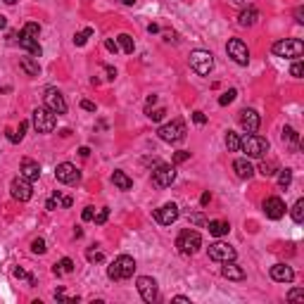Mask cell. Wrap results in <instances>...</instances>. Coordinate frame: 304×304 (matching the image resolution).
Returning a JSON list of instances; mask_svg holds the SVG:
<instances>
[{
    "mask_svg": "<svg viewBox=\"0 0 304 304\" xmlns=\"http://www.w3.org/2000/svg\"><path fill=\"white\" fill-rule=\"evenodd\" d=\"M264 214H266L268 219L285 217V202H283L281 197H266V202H264Z\"/></svg>",
    "mask_w": 304,
    "mask_h": 304,
    "instance_id": "e0dca14e",
    "label": "cell"
},
{
    "mask_svg": "<svg viewBox=\"0 0 304 304\" xmlns=\"http://www.w3.org/2000/svg\"><path fill=\"white\" fill-rule=\"evenodd\" d=\"M17 0H5V5H15Z\"/></svg>",
    "mask_w": 304,
    "mask_h": 304,
    "instance_id": "03108f58",
    "label": "cell"
},
{
    "mask_svg": "<svg viewBox=\"0 0 304 304\" xmlns=\"http://www.w3.org/2000/svg\"><path fill=\"white\" fill-rule=\"evenodd\" d=\"M235 5H240V8H245V5H250V0H233Z\"/></svg>",
    "mask_w": 304,
    "mask_h": 304,
    "instance_id": "94428289",
    "label": "cell"
},
{
    "mask_svg": "<svg viewBox=\"0 0 304 304\" xmlns=\"http://www.w3.org/2000/svg\"><path fill=\"white\" fill-rule=\"evenodd\" d=\"M164 41H169V43H171V41H176V34H171V31H164Z\"/></svg>",
    "mask_w": 304,
    "mask_h": 304,
    "instance_id": "11a10c76",
    "label": "cell"
},
{
    "mask_svg": "<svg viewBox=\"0 0 304 304\" xmlns=\"http://www.w3.org/2000/svg\"><path fill=\"white\" fill-rule=\"evenodd\" d=\"M107 217H109V209H107V207H102V209H98V214L93 217V221H95L98 226H102L105 221H107Z\"/></svg>",
    "mask_w": 304,
    "mask_h": 304,
    "instance_id": "60d3db41",
    "label": "cell"
},
{
    "mask_svg": "<svg viewBox=\"0 0 304 304\" xmlns=\"http://www.w3.org/2000/svg\"><path fill=\"white\" fill-rule=\"evenodd\" d=\"M226 52H228V57L240 67H247L250 65V50H247V45L240 41V38H231L228 43H226Z\"/></svg>",
    "mask_w": 304,
    "mask_h": 304,
    "instance_id": "ba28073f",
    "label": "cell"
},
{
    "mask_svg": "<svg viewBox=\"0 0 304 304\" xmlns=\"http://www.w3.org/2000/svg\"><path fill=\"white\" fill-rule=\"evenodd\" d=\"M157 136H160L164 143H181L183 138H186V124H183L181 119H174L171 124L160 126Z\"/></svg>",
    "mask_w": 304,
    "mask_h": 304,
    "instance_id": "52a82bcc",
    "label": "cell"
},
{
    "mask_svg": "<svg viewBox=\"0 0 304 304\" xmlns=\"http://www.w3.org/2000/svg\"><path fill=\"white\" fill-rule=\"evenodd\" d=\"M43 100H45V107L50 109V112H55V114H65V112H67L65 98H62V93L55 90V88H45Z\"/></svg>",
    "mask_w": 304,
    "mask_h": 304,
    "instance_id": "4fadbf2b",
    "label": "cell"
},
{
    "mask_svg": "<svg viewBox=\"0 0 304 304\" xmlns=\"http://www.w3.org/2000/svg\"><path fill=\"white\" fill-rule=\"evenodd\" d=\"M31 121H34L36 133H50L55 129V124H57V114L50 112L48 107H36L34 114H31Z\"/></svg>",
    "mask_w": 304,
    "mask_h": 304,
    "instance_id": "277c9868",
    "label": "cell"
},
{
    "mask_svg": "<svg viewBox=\"0 0 304 304\" xmlns=\"http://www.w3.org/2000/svg\"><path fill=\"white\" fill-rule=\"evenodd\" d=\"M52 271H55L57 276L72 273V271H74V261L69 259V257H65V259H59V264H55V266H52Z\"/></svg>",
    "mask_w": 304,
    "mask_h": 304,
    "instance_id": "f1b7e54d",
    "label": "cell"
},
{
    "mask_svg": "<svg viewBox=\"0 0 304 304\" xmlns=\"http://www.w3.org/2000/svg\"><path fill=\"white\" fill-rule=\"evenodd\" d=\"M93 36V29L88 26V29L79 31V34H74V45H86V41Z\"/></svg>",
    "mask_w": 304,
    "mask_h": 304,
    "instance_id": "d6a6232c",
    "label": "cell"
},
{
    "mask_svg": "<svg viewBox=\"0 0 304 304\" xmlns=\"http://www.w3.org/2000/svg\"><path fill=\"white\" fill-rule=\"evenodd\" d=\"M19 67H22L24 72L29 74V76H38V74H41V67H38V59L36 57H22L19 59Z\"/></svg>",
    "mask_w": 304,
    "mask_h": 304,
    "instance_id": "d4e9b609",
    "label": "cell"
},
{
    "mask_svg": "<svg viewBox=\"0 0 304 304\" xmlns=\"http://www.w3.org/2000/svg\"><path fill=\"white\" fill-rule=\"evenodd\" d=\"M45 250H48V247H45L43 238H36L34 242H31V252H34V254H45Z\"/></svg>",
    "mask_w": 304,
    "mask_h": 304,
    "instance_id": "74e56055",
    "label": "cell"
},
{
    "mask_svg": "<svg viewBox=\"0 0 304 304\" xmlns=\"http://www.w3.org/2000/svg\"><path fill=\"white\" fill-rule=\"evenodd\" d=\"M38 34H41V24L36 22H29V24H24V29L19 36H29V38H38Z\"/></svg>",
    "mask_w": 304,
    "mask_h": 304,
    "instance_id": "1f68e13d",
    "label": "cell"
},
{
    "mask_svg": "<svg viewBox=\"0 0 304 304\" xmlns=\"http://www.w3.org/2000/svg\"><path fill=\"white\" fill-rule=\"evenodd\" d=\"M86 259L88 261H102V259H105V254H102V250H98V247H88V250H86Z\"/></svg>",
    "mask_w": 304,
    "mask_h": 304,
    "instance_id": "d590c367",
    "label": "cell"
},
{
    "mask_svg": "<svg viewBox=\"0 0 304 304\" xmlns=\"http://www.w3.org/2000/svg\"><path fill=\"white\" fill-rule=\"evenodd\" d=\"M81 107L86 109V112H95V102H90V100H81Z\"/></svg>",
    "mask_w": 304,
    "mask_h": 304,
    "instance_id": "816d5d0a",
    "label": "cell"
},
{
    "mask_svg": "<svg viewBox=\"0 0 304 304\" xmlns=\"http://www.w3.org/2000/svg\"><path fill=\"white\" fill-rule=\"evenodd\" d=\"M271 278L276 283H292L295 281V271L288 266V264H273L271 266Z\"/></svg>",
    "mask_w": 304,
    "mask_h": 304,
    "instance_id": "d6986e66",
    "label": "cell"
},
{
    "mask_svg": "<svg viewBox=\"0 0 304 304\" xmlns=\"http://www.w3.org/2000/svg\"><path fill=\"white\" fill-rule=\"evenodd\" d=\"M259 174L261 176H273L276 174V162H264L259 167Z\"/></svg>",
    "mask_w": 304,
    "mask_h": 304,
    "instance_id": "f35d334b",
    "label": "cell"
},
{
    "mask_svg": "<svg viewBox=\"0 0 304 304\" xmlns=\"http://www.w3.org/2000/svg\"><path fill=\"white\" fill-rule=\"evenodd\" d=\"M190 157V152H186V150H178L174 155V164H181V162H186Z\"/></svg>",
    "mask_w": 304,
    "mask_h": 304,
    "instance_id": "f6af8a7d",
    "label": "cell"
},
{
    "mask_svg": "<svg viewBox=\"0 0 304 304\" xmlns=\"http://www.w3.org/2000/svg\"><path fill=\"white\" fill-rule=\"evenodd\" d=\"M290 183H292V171H290V169H281V174H278V186H281V188H288Z\"/></svg>",
    "mask_w": 304,
    "mask_h": 304,
    "instance_id": "e575fe53",
    "label": "cell"
},
{
    "mask_svg": "<svg viewBox=\"0 0 304 304\" xmlns=\"http://www.w3.org/2000/svg\"><path fill=\"white\" fill-rule=\"evenodd\" d=\"M112 183H114L119 190H131L133 188V181H131L124 171H114V174H112Z\"/></svg>",
    "mask_w": 304,
    "mask_h": 304,
    "instance_id": "484cf974",
    "label": "cell"
},
{
    "mask_svg": "<svg viewBox=\"0 0 304 304\" xmlns=\"http://www.w3.org/2000/svg\"><path fill=\"white\" fill-rule=\"evenodd\" d=\"M147 31H150V34H157V31H160V26H157V24H150V26H147Z\"/></svg>",
    "mask_w": 304,
    "mask_h": 304,
    "instance_id": "91938a15",
    "label": "cell"
},
{
    "mask_svg": "<svg viewBox=\"0 0 304 304\" xmlns=\"http://www.w3.org/2000/svg\"><path fill=\"white\" fill-rule=\"evenodd\" d=\"M19 171H22L24 178H29V181H38L41 178V164L34 160H22V167H19Z\"/></svg>",
    "mask_w": 304,
    "mask_h": 304,
    "instance_id": "ffe728a7",
    "label": "cell"
},
{
    "mask_svg": "<svg viewBox=\"0 0 304 304\" xmlns=\"http://www.w3.org/2000/svg\"><path fill=\"white\" fill-rule=\"evenodd\" d=\"M209 259L219 261V264H224V261H233V259H235V250H233L228 242H224V240H217L214 245H209Z\"/></svg>",
    "mask_w": 304,
    "mask_h": 304,
    "instance_id": "8fae6325",
    "label": "cell"
},
{
    "mask_svg": "<svg viewBox=\"0 0 304 304\" xmlns=\"http://www.w3.org/2000/svg\"><path fill=\"white\" fill-rule=\"evenodd\" d=\"M81 157H88V155H90V150H88V147H81Z\"/></svg>",
    "mask_w": 304,
    "mask_h": 304,
    "instance_id": "be15d7a7",
    "label": "cell"
},
{
    "mask_svg": "<svg viewBox=\"0 0 304 304\" xmlns=\"http://www.w3.org/2000/svg\"><path fill=\"white\" fill-rule=\"evenodd\" d=\"M62 207H72V197H62Z\"/></svg>",
    "mask_w": 304,
    "mask_h": 304,
    "instance_id": "680465c9",
    "label": "cell"
},
{
    "mask_svg": "<svg viewBox=\"0 0 304 304\" xmlns=\"http://www.w3.org/2000/svg\"><path fill=\"white\" fill-rule=\"evenodd\" d=\"M295 19H297V24H304V8L295 10Z\"/></svg>",
    "mask_w": 304,
    "mask_h": 304,
    "instance_id": "f5cc1de1",
    "label": "cell"
},
{
    "mask_svg": "<svg viewBox=\"0 0 304 304\" xmlns=\"http://www.w3.org/2000/svg\"><path fill=\"white\" fill-rule=\"evenodd\" d=\"M57 207H62V197H59V193L55 190L50 197H48V202H45V209H50V211H55Z\"/></svg>",
    "mask_w": 304,
    "mask_h": 304,
    "instance_id": "836d02e7",
    "label": "cell"
},
{
    "mask_svg": "<svg viewBox=\"0 0 304 304\" xmlns=\"http://www.w3.org/2000/svg\"><path fill=\"white\" fill-rule=\"evenodd\" d=\"M12 273H15V278H19V281H29L31 285L36 283V278H34V276H29V273H26V271H24V268H15Z\"/></svg>",
    "mask_w": 304,
    "mask_h": 304,
    "instance_id": "7bdbcfd3",
    "label": "cell"
},
{
    "mask_svg": "<svg viewBox=\"0 0 304 304\" xmlns=\"http://www.w3.org/2000/svg\"><path fill=\"white\" fill-rule=\"evenodd\" d=\"M178 214H181V211H178V207H176L174 202H167V204H162L160 209H155V219H157L162 226H171L176 219H178Z\"/></svg>",
    "mask_w": 304,
    "mask_h": 304,
    "instance_id": "9a60e30c",
    "label": "cell"
},
{
    "mask_svg": "<svg viewBox=\"0 0 304 304\" xmlns=\"http://www.w3.org/2000/svg\"><path fill=\"white\" fill-rule=\"evenodd\" d=\"M105 48H107L109 52H114V55L119 52V45H116V41H105Z\"/></svg>",
    "mask_w": 304,
    "mask_h": 304,
    "instance_id": "681fc988",
    "label": "cell"
},
{
    "mask_svg": "<svg viewBox=\"0 0 304 304\" xmlns=\"http://www.w3.org/2000/svg\"><path fill=\"white\" fill-rule=\"evenodd\" d=\"M105 74H107V79H109V81H114V79H116V69H114V67H109V65H107V67H105Z\"/></svg>",
    "mask_w": 304,
    "mask_h": 304,
    "instance_id": "f907efd6",
    "label": "cell"
},
{
    "mask_svg": "<svg viewBox=\"0 0 304 304\" xmlns=\"http://www.w3.org/2000/svg\"><path fill=\"white\" fill-rule=\"evenodd\" d=\"M136 288L145 302H155L157 299V281L150 278V276H140L136 281Z\"/></svg>",
    "mask_w": 304,
    "mask_h": 304,
    "instance_id": "5bb4252c",
    "label": "cell"
},
{
    "mask_svg": "<svg viewBox=\"0 0 304 304\" xmlns=\"http://www.w3.org/2000/svg\"><path fill=\"white\" fill-rule=\"evenodd\" d=\"M26 129H29V124H26V121H22V124H19V131H17V143H19V140H22V138H24V133H26Z\"/></svg>",
    "mask_w": 304,
    "mask_h": 304,
    "instance_id": "7dc6e473",
    "label": "cell"
},
{
    "mask_svg": "<svg viewBox=\"0 0 304 304\" xmlns=\"http://www.w3.org/2000/svg\"><path fill=\"white\" fill-rule=\"evenodd\" d=\"M174 302H183V304H190V299H188V297H183V295H176V297H174Z\"/></svg>",
    "mask_w": 304,
    "mask_h": 304,
    "instance_id": "9f6ffc18",
    "label": "cell"
},
{
    "mask_svg": "<svg viewBox=\"0 0 304 304\" xmlns=\"http://www.w3.org/2000/svg\"><path fill=\"white\" fill-rule=\"evenodd\" d=\"M5 26H8V19H5L3 15H0V29H5Z\"/></svg>",
    "mask_w": 304,
    "mask_h": 304,
    "instance_id": "6125c7cd",
    "label": "cell"
},
{
    "mask_svg": "<svg viewBox=\"0 0 304 304\" xmlns=\"http://www.w3.org/2000/svg\"><path fill=\"white\" fill-rule=\"evenodd\" d=\"M190 69L200 76H207L214 69V55L209 50H193L190 52Z\"/></svg>",
    "mask_w": 304,
    "mask_h": 304,
    "instance_id": "5b68a950",
    "label": "cell"
},
{
    "mask_svg": "<svg viewBox=\"0 0 304 304\" xmlns=\"http://www.w3.org/2000/svg\"><path fill=\"white\" fill-rule=\"evenodd\" d=\"M164 114H167V109H164V107H157V109H150V112H147V116H150L152 121H162Z\"/></svg>",
    "mask_w": 304,
    "mask_h": 304,
    "instance_id": "b9f144b4",
    "label": "cell"
},
{
    "mask_svg": "<svg viewBox=\"0 0 304 304\" xmlns=\"http://www.w3.org/2000/svg\"><path fill=\"white\" fill-rule=\"evenodd\" d=\"M119 3H121V5H133L136 0H119Z\"/></svg>",
    "mask_w": 304,
    "mask_h": 304,
    "instance_id": "e7e4bbea",
    "label": "cell"
},
{
    "mask_svg": "<svg viewBox=\"0 0 304 304\" xmlns=\"http://www.w3.org/2000/svg\"><path fill=\"white\" fill-rule=\"evenodd\" d=\"M209 200H211L209 193H202V197H200V202H202V204H209Z\"/></svg>",
    "mask_w": 304,
    "mask_h": 304,
    "instance_id": "6f0895ef",
    "label": "cell"
},
{
    "mask_svg": "<svg viewBox=\"0 0 304 304\" xmlns=\"http://www.w3.org/2000/svg\"><path fill=\"white\" fill-rule=\"evenodd\" d=\"M240 126L247 131V133H257V129H259V124H261V116L254 112V109H242L240 112Z\"/></svg>",
    "mask_w": 304,
    "mask_h": 304,
    "instance_id": "2e32d148",
    "label": "cell"
},
{
    "mask_svg": "<svg viewBox=\"0 0 304 304\" xmlns=\"http://www.w3.org/2000/svg\"><path fill=\"white\" fill-rule=\"evenodd\" d=\"M257 19H259V12H257L254 8H247V10H242V12H240L238 24H240V26H254V24H257Z\"/></svg>",
    "mask_w": 304,
    "mask_h": 304,
    "instance_id": "603a6c76",
    "label": "cell"
},
{
    "mask_svg": "<svg viewBox=\"0 0 304 304\" xmlns=\"http://www.w3.org/2000/svg\"><path fill=\"white\" fill-rule=\"evenodd\" d=\"M235 95H238V90H235V88H231V90H226V93L221 95V98H219V105H221V107H226V105H231V102L235 100Z\"/></svg>",
    "mask_w": 304,
    "mask_h": 304,
    "instance_id": "8d00e7d4",
    "label": "cell"
},
{
    "mask_svg": "<svg viewBox=\"0 0 304 304\" xmlns=\"http://www.w3.org/2000/svg\"><path fill=\"white\" fill-rule=\"evenodd\" d=\"M116 45H119L126 55H131V52L136 50V43H133V38H131L129 34H119V36H116Z\"/></svg>",
    "mask_w": 304,
    "mask_h": 304,
    "instance_id": "4316f807",
    "label": "cell"
},
{
    "mask_svg": "<svg viewBox=\"0 0 304 304\" xmlns=\"http://www.w3.org/2000/svg\"><path fill=\"white\" fill-rule=\"evenodd\" d=\"M176 247H178L183 254H195L197 250L202 247V238H200V233H197V231L186 228V231L178 233V238H176Z\"/></svg>",
    "mask_w": 304,
    "mask_h": 304,
    "instance_id": "8992f818",
    "label": "cell"
},
{
    "mask_svg": "<svg viewBox=\"0 0 304 304\" xmlns=\"http://www.w3.org/2000/svg\"><path fill=\"white\" fill-rule=\"evenodd\" d=\"M290 302H297V299H304V290L295 288V290H290V295H288Z\"/></svg>",
    "mask_w": 304,
    "mask_h": 304,
    "instance_id": "ee69618b",
    "label": "cell"
},
{
    "mask_svg": "<svg viewBox=\"0 0 304 304\" xmlns=\"http://www.w3.org/2000/svg\"><path fill=\"white\" fill-rule=\"evenodd\" d=\"M19 45H22L24 50L29 52L31 57H41L43 55V48L38 45V38H29V36H19Z\"/></svg>",
    "mask_w": 304,
    "mask_h": 304,
    "instance_id": "44dd1931",
    "label": "cell"
},
{
    "mask_svg": "<svg viewBox=\"0 0 304 304\" xmlns=\"http://www.w3.org/2000/svg\"><path fill=\"white\" fill-rule=\"evenodd\" d=\"M10 193H12V197H15V200H19V202H29L31 195H34L31 181H29V178H24V176L19 174L17 178H12V183H10Z\"/></svg>",
    "mask_w": 304,
    "mask_h": 304,
    "instance_id": "30bf717a",
    "label": "cell"
},
{
    "mask_svg": "<svg viewBox=\"0 0 304 304\" xmlns=\"http://www.w3.org/2000/svg\"><path fill=\"white\" fill-rule=\"evenodd\" d=\"M221 276H224L226 281H245V268L238 266L235 259L233 261H224V266H221Z\"/></svg>",
    "mask_w": 304,
    "mask_h": 304,
    "instance_id": "ac0fdd59",
    "label": "cell"
},
{
    "mask_svg": "<svg viewBox=\"0 0 304 304\" xmlns=\"http://www.w3.org/2000/svg\"><path fill=\"white\" fill-rule=\"evenodd\" d=\"M290 74L295 76V79H302V74H304V65H302V57L295 59V65H292V69H290Z\"/></svg>",
    "mask_w": 304,
    "mask_h": 304,
    "instance_id": "ab89813d",
    "label": "cell"
},
{
    "mask_svg": "<svg viewBox=\"0 0 304 304\" xmlns=\"http://www.w3.org/2000/svg\"><path fill=\"white\" fill-rule=\"evenodd\" d=\"M193 121L200 124V126H202V124H207V116H204V112H193Z\"/></svg>",
    "mask_w": 304,
    "mask_h": 304,
    "instance_id": "bcb514c9",
    "label": "cell"
},
{
    "mask_svg": "<svg viewBox=\"0 0 304 304\" xmlns=\"http://www.w3.org/2000/svg\"><path fill=\"white\" fill-rule=\"evenodd\" d=\"M233 171H235L240 178H252V176H254V167L250 164V160H245V157L233 162Z\"/></svg>",
    "mask_w": 304,
    "mask_h": 304,
    "instance_id": "7402d4cb",
    "label": "cell"
},
{
    "mask_svg": "<svg viewBox=\"0 0 304 304\" xmlns=\"http://www.w3.org/2000/svg\"><path fill=\"white\" fill-rule=\"evenodd\" d=\"M273 55L276 57H285V59H299L304 55V43L299 38H283L278 43H273Z\"/></svg>",
    "mask_w": 304,
    "mask_h": 304,
    "instance_id": "7a4b0ae2",
    "label": "cell"
},
{
    "mask_svg": "<svg viewBox=\"0 0 304 304\" xmlns=\"http://www.w3.org/2000/svg\"><path fill=\"white\" fill-rule=\"evenodd\" d=\"M190 221H193V224H204L202 214H193V217H190Z\"/></svg>",
    "mask_w": 304,
    "mask_h": 304,
    "instance_id": "db71d44e",
    "label": "cell"
},
{
    "mask_svg": "<svg viewBox=\"0 0 304 304\" xmlns=\"http://www.w3.org/2000/svg\"><path fill=\"white\" fill-rule=\"evenodd\" d=\"M133 273H136V259L129 254H119L107 266V276L112 281H129L133 278Z\"/></svg>",
    "mask_w": 304,
    "mask_h": 304,
    "instance_id": "6da1fadb",
    "label": "cell"
},
{
    "mask_svg": "<svg viewBox=\"0 0 304 304\" xmlns=\"http://www.w3.org/2000/svg\"><path fill=\"white\" fill-rule=\"evenodd\" d=\"M226 147L231 152H240V136L238 133H233V131L226 133Z\"/></svg>",
    "mask_w": 304,
    "mask_h": 304,
    "instance_id": "4dcf8cb0",
    "label": "cell"
},
{
    "mask_svg": "<svg viewBox=\"0 0 304 304\" xmlns=\"http://www.w3.org/2000/svg\"><path fill=\"white\" fill-rule=\"evenodd\" d=\"M290 214H292V221H295V224H302L304 221V200H297V202L292 204Z\"/></svg>",
    "mask_w": 304,
    "mask_h": 304,
    "instance_id": "f546056e",
    "label": "cell"
},
{
    "mask_svg": "<svg viewBox=\"0 0 304 304\" xmlns=\"http://www.w3.org/2000/svg\"><path fill=\"white\" fill-rule=\"evenodd\" d=\"M283 140L288 145H292V147H297V145H299V133H297L292 126H285V129H283Z\"/></svg>",
    "mask_w": 304,
    "mask_h": 304,
    "instance_id": "83f0119b",
    "label": "cell"
},
{
    "mask_svg": "<svg viewBox=\"0 0 304 304\" xmlns=\"http://www.w3.org/2000/svg\"><path fill=\"white\" fill-rule=\"evenodd\" d=\"M207 228H209L211 235L221 238V235H226V233L231 231V224H228V221H221V219H214V221H209V224H207Z\"/></svg>",
    "mask_w": 304,
    "mask_h": 304,
    "instance_id": "cb8c5ba5",
    "label": "cell"
},
{
    "mask_svg": "<svg viewBox=\"0 0 304 304\" xmlns=\"http://www.w3.org/2000/svg\"><path fill=\"white\" fill-rule=\"evenodd\" d=\"M55 178H57L59 183H76L81 178V171L76 167H74L72 162H62V164H57L55 167Z\"/></svg>",
    "mask_w": 304,
    "mask_h": 304,
    "instance_id": "7c38bea8",
    "label": "cell"
},
{
    "mask_svg": "<svg viewBox=\"0 0 304 304\" xmlns=\"http://www.w3.org/2000/svg\"><path fill=\"white\" fill-rule=\"evenodd\" d=\"M176 181V167L174 164H157L152 171V183L157 188H169Z\"/></svg>",
    "mask_w": 304,
    "mask_h": 304,
    "instance_id": "9c48e42d",
    "label": "cell"
},
{
    "mask_svg": "<svg viewBox=\"0 0 304 304\" xmlns=\"http://www.w3.org/2000/svg\"><path fill=\"white\" fill-rule=\"evenodd\" d=\"M240 150L245 152L247 157H254V160H259L268 152V140L266 138L257 136V133H247L245 138H240Z\"/></svg>",
    "mask_w": 304,
    "mask_h": 304,
    "instance_id": "3957f363",
    "label": "cell"
},
{
    "mask_svg": "<svg viewBox=\"0 0 304 304\" xmlns=\"http://www.w3.org/2000/svg\"><path fill=\"white\" fill-rule=\"evenodd\" d=\"M81 217H83V221H93V217H95L93 207H86V209H83V214H81Z\"/></svg>",
    "mask_w": 304,
    "mask_h": 304,
    "instance_id": "c3c4849f",
    "label": "cell"
}]
</instances>
